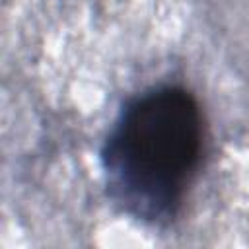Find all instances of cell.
<instances>
[{
  "instance_id": "obj_1",
  "label": "cell",
  "mask_w": 249,
  "mask_h": 249,
  "mask_svg": "<svg viewBox=\"0 0 249 249\" xmlns=\"http://www.w3.org/2000/svg\"><path fill=\"white\" fill-rule=\"evenodd\" d=\"M202 156V115L177 86L152 88L117 117L103 152L113 198L132 216L160 222L179 210Z\"/></svg>"
}]
</instances>
